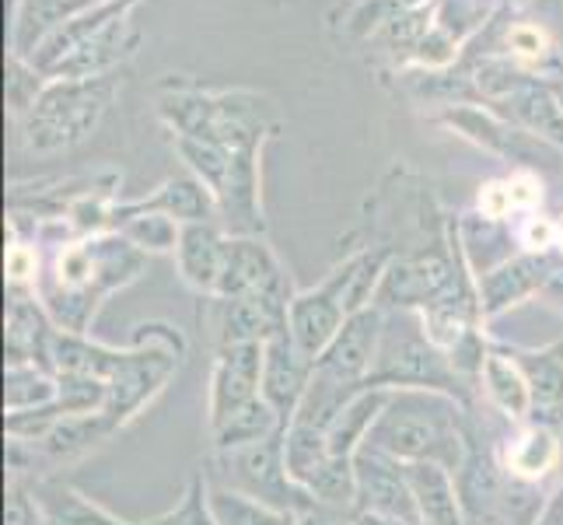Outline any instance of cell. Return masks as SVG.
<instances>
[{"instance_id": "6da1fadb", "label": "cell", "mask_w": 563, "mask_h": 525, "mask_svg": "<svg viewBox=\"0 0 563 525\" xmlns=\"http://www.w3.org/2000/svg\"><path fill=\"white\" fill-rule=\"evenodd\" d=\"M144 270V252L133 249L120 231L60 242L53 263L38 277L35 295L64 333H88L109 295L133 284Z\"/></svg>"}, {"instance_id": "7a4b0ae2", "label": "cell", "mask_w": 563, "mask_h": 525, "mask_svg": "<svg viewBox=\"0 0 563 525\" xmlns=\"http://www.w3.org/2000/svg\"><path fill=\"white\" fill-rule=\"evenodd\" d=\"M470 411L473 406L462 400L431 389H393L364 445H375L399 462H441L459 473Z\"/></svg>"}, {"instance_id": "3957f363", "label": "cell", "mask_w": 563, "mask_h": 525, "mask_svg": "<svg viewBox=\"0 0 563 525\" xmlns=\"http://www.w3.org/2000/svg\"><path fill=\"white\" fill-rule=\"evenodd\" d=\"M158 112L172 133L224 147L266 144L277 133V106L260 91H210L183 77L158 85Z\"/></svg>"}, {"instance_id": "277c9868", "label": "cell", "mask_w": 563, "mask_h": 525, "mask_svg": "<svg viewBox=\"0 0 563 525\" xmlns=\"http://www.w3.org/2000/svg\"><path fill=\"white\" fill-rule=\"evenodd\" d=\"M115 74L106 77H53L35 106L14 123V147L29 158H53L81 147L102 127L115 99Z\"/></svg>"}, {"instance_id": "5b68a950", "label": "cell", "mask_w": 563, "mask_h": 525, "mask_svg": "<svg viewBox=\"0 0 563 525\" xmlns=\"http://www.w3.org/2000/svg\"><path fill=\"white\" fill-rule=\"evenodd\" d=\"M367 385L388 389V393L393 389H431V393L476 406V389L462 382L449 354L427 337L420 313H406V308H385V326Z\"/></svg>"}, {"instance_id": "8992f818", "label": "cell", "mask_w": 563, "mask_h": 525, "mask_svg": "<svg viewBox=\"0 0 563 525\" xmlns=\"http://www.w3.org/2000/svg\"><path fill=\"white\" fill-rule=\"evenodd\" d=\"M186 337L168 322H141L133 326L130 343L115 358L112 375L106 379L109 396L102 417L112 431H123L126 424L141 417V411L162 396V389L183 368Z\"/></svg>"}, {"instance_id": "52a82bcc", "label": "cell", "mask_w": 563, "mask_h": 525, "mask_svg": "<svg viewBox=\"0 0 563 525\" xmlns=\"http://www.w3.org/2000/svg\"><path fill=\"white\" fill-rule=\"evenodd\" d=\"M284 438H287V427L266 441L245 445V449L210 452L203 462L207 483L245 494L260 504H269V508H277V512L301 515L308 504H316V497L290 480L287 459H284Z\"/></svg>"}, {"instance_id": "ba28073f", "label": "cell", "mask_w": 563, "mask_h": 525, "mask_svg": "<svg viewBox=\"0 0 563 525\" xmlns=\"http://www.w3.org/2000/svg\"><path fill=\"white\" fill-rule=\"evenodd\" d=\"M438 123L455 130L459 138H465L470 144L497 154L500 162H508L515 168H529V172H539L542 175V172H553V168L563 165V151L560 147L539 141L536 133L508 123L494 109L455 106V109H444L438 116Z\"/></svg>"}, {"instance_id": "9c48e42d", "label": "cell", "mask_w": 563, "mask_h": 525, "mask_svg": "<svg viewBox=\"0 0 563 525\" xmlns=\"http://www.w3.org/2000/svg\"><path fill=\"white\" fill-rule=\"evenodd\" d=\"M382 326H385L382 305H367L361 313H354L343 322L336 340L325 347V354L316 361V379L354 396L364 393V389H372L367 379H372V364L378 354Z\"/></svg>"}, {"instance_id": "30bf717a", "label": "cell", "mask_w": 563, "mask_h": 525, "mask_svg": "<svg viewBox=\"0 0 563 525\" xmlns=\"http://www.w3.org/2000/svg\"><path fill=\"white\" fill-rule=\"evenodd\" d=\"M295 295L260 291V295H242V298H207L210 302L207 326H210L213 350L235 343H266L269 337L290 329L287 316Z\"/></svg>"}, {"instance_id": "8fae6325", "label": "cell", "mask_w": 563, "mask_h": 525, "mask_svg": "<svg viewBox=\"0 0 563 525\" xmlns=\"http://www.w3.org/2000/svg\"><path fill=\"white\" fill-rule=\"evenodd\" d=\"M263 396V343L218 347L207 382V427H221L231 414Z\"/></svg>"}, {"instance_id": "7c38bea8", "label": "cell", "mask_w": 563, "mask_h": 525, "mask_svg": "<svg viewBox=\"0 0 563 525\" xmlns=\"http://www.w3.org/2000/svg\"><path fill=\"white\" fill-rule=\"evenodd\" d=\"M560 260V249L553 252H515L511 260L497 263L494 270L476 277V295H479V313L483 322H494L511 308L526 305L532 298H542L553 266Z\"/></svg>"}, {"instance_id": "4fadbf2b", "label": "cell", "mask_w": 563, "mask_h": 525, "mask_svg": "<svg viewBox=\"0 0 563 525\" xmlns=\"http://www.w3.org/2000/svg\"><path fill=\"white\" fill-rule=\"evenodd\" d=\"M354 477H357V508L354 512H372L382 518H393L402 525H423L417 501L406 480V466L393 456H385L375 445H364L354 459Z\"/></svg>"}, {"instance_id": "5bb4252c", "label": "cell", "mask_w": 563, "mask_h": 525, "mask_svg": "<svg viewBox=\"0 0 563 525\" xmlns=\"http://www.w3.org/2000/svg\"><path fill=\"white\" fill-rule=\"evenodd\" d=\"M218 218L228 236H266L263 144L231 147V168L218 193Z\"/></svg>"}, {"instance_id": "9a60e30c", "label": "cell", "mask_w": 563, "mask_h": 525, "mask_svg": "<svg viewBox=\"0 0 563 525\" xmlns=\"http://www.w3.org/2000/svg\"><path fill=\"white\" fill-rule=\"evenodd\" d=\"M260 291L295 295V284H290L277 252L269 249L263 236H228L224 266L213 298H242V295H260Z\"/></svg>"}, {"instance_id": "2e32d148", "label": "cell", "mask_w": 563, "mask_h": 525, "mask_svg": "<svg viewBox=\"0 0 563 525\" xmlns=\"http://www.w3.org/2000/svg\"><path fill=\"white\" fill-rule=\"evenodd\" d=\"M312 375H316V361L295 343L290 329L263 343V400L274 406L287 427L295 420L308 385H312Z\"/></svg>"}, {"instance_id": "e0dca14e", "label": "cell", "mask_w": 563, "mask_h": 525, "mask_svg": "<svg viewBox=\"0 0 563 525\" xmlns=\"http://www.w3.org/2000/svg\"><path fill=\"white\" fill-rule=\"evenodd\" d=\"M133 11L112 14L109 22H102L95 32H88L49 77H106L123 61H130L133 50H137V43H141V29H137V22H133Z\"/></svg>"}, {"instance_id": "ac0fdd59", "label": "cell", "mask_w": 563, "mask_h": 525, "mask_svg": "<svg viewBox=\"0 0 563 525\" xmlns=\"http://www.w3.org/2000/svg\"><path fill=\"white\" fill-rule=\"evenodd\" d=\"M53 337L56 322L35 291L8 287V322H4V354L8 364H38L53 372Z\"/></svg>"}, {"instance_id": "d6986e66", "label": "cell", "mask_w": 563, "mask_h": 525, "mask_svg": "<svg viewBox=\"0 0 563 525\" xmlns=\"http://www.w3.org/2000/svg\"><path fill=\"white\" fill-rule=\"evenodd\" d=\"M504 470L515 480L539 483L556 473L563 459V441L556 424L547 417H529L526 424H511L504 435Z\"/></svg>"}, {"instance_id": "ffe728a7", "label": "cell", "mask_w": 563, "mask_h": 525, "mask_svg": "<svg viewBox=\"0 0 563 525\" xmlns=\"http://www.w3.org/2000/svg\"><path fill=\"white\" fill-rule=\"evenodd\" d=\"M115 214H165L179 225H203L218 218V197L197 179V175H168L162 186H154L141 200L115 204Z\"/></svg>"}, {"instance_id": "44dd1931", "label": "cell", "mask_w": 563, "mask_h": 525, "mask_svg": "<svg viewBox=\"0 0 563 525\" xmlns=\"http://www.w3.org/2000/svg\"><path fill=\"white\" fill-rule=\"evenodd\" d=\"M490 109L497 116H504L508 123L529 130L539 141H547L563 151V102H560L553 81L526 77V81L504 95L500 102H494Z\"/></svg>"}, {"instance_id": "7402d4cb", "label": "cell", "mask_w": 563, "mask_h": 525, "mask_svg": "<svg viewBox=\"0 0 563 525\" xmlns=\"http://www.w3.org/2000/svg\"><path fill=\"white\" fill-rule=\"evenodd\" d=\"M224 245H228V231L221 221H203V225H183V236L176 245V266L186 287L197 291L200 298L218 295V281H221V266H224Z\"/></svg>"}, {"instance_id": "603a6c76", "label": "cell", "mask_w": 563, "mask_h": 525, "mask_svg": "<svg viewBox=\"0 0 563 525\" xmlns=\"http://www.w3.org/2000/svg\"><path fill=\"white\" fill-rule=\"evenodd\" d=\"M476 393L487 400V411H494L500 420H508V424H526L536 414L526 375H521L518 361L497 340L490 347L487 361H483Z\"/></svg>"}, {"instance_id": "cb8c5ba5", "label": "cell", "mask_w": 563, "mask_h": 525, "mask_svg": "<svg viewBox=\"0 0 563 525\" xmlns=\"http://www.w3.org/2000/svg\"><path fill=\"white\" fill-rule=\"evenodd\" d=\"M423 525H465L455 473L441 462H402Z\"/></svg>"}, {"instance_id": "d4e9b609", "label": "cell", "mask_w": 563, "mask_h": 525, "mask_svg": "<svg viewBox=\"0 0 563 525\" xmlns=\"http://www.w3.org/2000/svg\"><path fill=\"white\" fill-rule=\"evenodd\" d=\"M29 488L38 501V512H43V525H141L112 515L99 501H91L88 494L56 477L29 480Z\"/></svg>"}, {"instance_id": "484cf974", "label": "cell", "mask_w": 563, "mask_h": 525, "mask_svg": "<svg viewBox=\"0 0 563 525\" xmlns=\"http://www.w3.org/2000/svg\"><path fill=\"white\" fill-rule=\"evenodd\" d=\"M115 431L109 427V420L102 414H81V417H64L56 420L49 431L32 441L38 459L46 466V477H53V470H60V466L74 462L88 456L91 449H99L102 441H109Z\"/></svg>"}, {"instance_id": "4316f807", "label": "cell", "mask_w": 563, "mask_h": 525, "mask_svg": "<svg viewBox=\"0 0 563 525\" xmlns=\"http://www.w3.org/2000/svg\"><path fill=\"white\" fill-rule=\"evenodd\" d=\"M455 231H459V242H462V252H465V263L470 270L479 277L494 270L497 263L511 260L518 249V236H515V225L511 221H497V218H487V214H465L462 221H455Z\"/></svg>"}, {"instance_id": "83f0119b", "label": "cell", "mask_w": 563, "mask_h": 525, "mask_svg": "<svg viewBox=\"0 0 563 525\" xmlns=\"http://www.w3.org/2000/svg\"><path fill=\"white\" fill-rule=\"evenodd\" d=\"M500 343V340H497ZM508 354L518 361L521 375L529 382L532 393V417H547L553 420V414L563 406V358L547 343V347H518V343H500Z\"/></svg>"}, {"instance_id": "f1b7e54d", "label": "cell", "mask_w": 563, "mask_h": 525, "mask_svg": "<svg viewBox=\"0 0 563 525\" xmlns=\"http://www.w3.org/2000/svg\"><path fill=\"white\" fill-rule=\"evenodd\" d=\"M385 400H388V389H364V393H357L351 403H346L340 417L325 427L329 452L343 462H354L357 452L364 449L367 435H372L378 414L385 411Z\"/></svg>"}, {"instance_id": "f546056e", "label": "cell", "mask_w": 563, "mask_h": 525, "mask_svg": "<svg viewBox=\"0 0 563 525\" xmlns=\"http://www.w3.org/2000/svg\"><path fill=\"white\" fill-rule=\"evenodd\" d=\"M284 459H287V473L290 480L312 494V488L322 480V473L333 462H343L329 452V438L322 427H308V424H290L287 438H284Z\"/></svg>"}, {"instance_id": "4dcf8cb0", "label": "cell", "mask_w": 563, "mask_h": 525, "mask_svg": "<svg viewBox=\"0 0 563 525\" xmlns=\"http://www.w3.org/2000/svg\"><path fill=\"white\" fill-rule=\"evenodd\" d=\"M280 414L269 406L263 396L252 400L249 406H242L239 414H231L221 427L210 431V452H231V449H245V445H256L274 438L277 431H284Z\"/></svg>"}, {"instance_id": "1f68e13d", "label": "cell", "mask_w": 563, "mask_h": 525, "mask_svg": "<svg viewBox=\"0 0 563 525\" xmlns=\"http://www.w3.org/2000/svg\"><path fill=\"white\" fill-rule=\"evenodd\" d=\"M56 403V375L38 364H8L4 368V411L25 414Z\"/></svg>"}, {"instance_id": "d6a6232c", "label": "cell", "mask_w": 563, "mask_h": 525, "mask_svg": "<svg viewBox=\"0 0 563 525\" xmlns=\"http://www.w3.org/2000/svg\"><path fill=\"white\" fill-rule=\"evenodd\" d=\"M112 231L141 249L144 256H158V252H176L183 225L165 218V214H115L112 210Z\"/></svg>"}, {"instance_id": "836d02e7", "label": "cell", "mask_w": 563, "mask_h": 525, "mask_svg": "<svg viewBox=\"0 0 563 525\" xmlns=\"http://www.w3.org/2000/svg\"><path fill=\"white\" fill-rule=\"evenodd\" d=\"M172 147H176V154L183 158L186 172L197 175L213 197H218L231 168V147L200 141V138H179V133H172Z\"/></svg>"}, {"instance_id": "e575fe53", "label": "cell", "mask_w": 563, "mask_h": 525, "mask_svg": "<svg viewBox=\"0 0 563 525\" xmlns=\"http://www.w3.org/2000/svg\"><path fill=\"white\" fill-rule=\"evenodd\" d=\"M207 488H210V508L221 525H298V515H290V512H277L245 494L213 488V483H207Z\"/></svg>"}, {"instance_id": "d590c367", "label": "cell", "mask_w": 563, "mask_h": 525, "mask_svg": "<svg viewBox=\"0 0 563 525\" xmlns=\"http://www.w3.org/2000/svg\"><path fill=\"white\" fill-rule=\"evenodd\" d=\"M141 525H221L218 515L210 508V488H207V477L203 470H197L189 477L183 497L172 504L168 512H162L158 518L141 522Z\"/></svg>"}, {"instance_id": "8d00e7d4", "label": "cell", "mask_w": 563, "mask_h": 525, "mask_svg": "<svg viewBox=\"0 0 563 525\" xmlns=\"http://www.w3.org/2000/svg\"><path fill=\"white\" fill-rule=\"evenodd\" d=\"M46 85L49 81H46L43 70H35L29 61H22V56H11V64H8V112H11L14 123L35 106V99L43 95Z\"/></svg>"}, {"instance_id": "74e56055", "label": "cell", "mask_w": 563, "mask_h": 525, "mask_svg": "<svg viewBox=\"0 0 563 525\" xmlns=\"http://www.w3.org/2000/svg\"><path fill=\"white\" fill-rule=\"evenodd\" d=\"M515 236H518V249L521 252H553L556 249V218L550 214H526L518 225H515Z\"/></svg>"}, {"instance_id": "f35d334b", "label": "cell", "mask_w": 563, "mask_h": 525, "mask_svg": "<svg viewBox=\"0 0 563 525\" xmlns=\"http://www.w3.org/2000/svg\"><path fill=\"white\" fill-rule=\"evenodd\" d=\"M38 256L29 242H11L8 245V287L18 291H35L38 287Z\"/></svg>"}, {"instance_id": "ab89813d", "label": "cell", "mask_w": 563, "mask_h": 525, "mask_svg": "<svg viewBox=\"0 0 563 525\" xmlns=\"http://www.w3.org/2000/svg\"><path fill=\"white\" fill-rule=\"evenodd\" d=\"M508 53L515 61H526V64H536L542 56L550 53V39L539 25H515L508 32Z\"/></svg>"}, {"instance_id": "60d3db41", "label": "cell", "mask_w": 563, "mask_h": 525, "mask_svg": "<svg viewBox=\"0 0 563 525\" xmlns=\"http://www.w3.org/2000/svg\"><path fill=\"white\" fill-rule=\"evenodd\" d=\"M539 302H547L553 308H563V252H560V260L553 266V274L547 281V287H542V298Z\"/></svg>"}, {"instance_id": "b9f144b4", "label": "cell", "mask_w": 563, "mask_h": 525, "mask_svg": "<svg viewBox=\"0 0 563 525\" xmlns=\"http://www.w3.org/2000/svg\"><path fill=\"white\" fill-rule=\"evenodd\" d=\"M539 525H563V480L556 483L553 494H547V508H542Z\"/></svg>"}, {"instance_id": "7bdbcfd3", "label": "cell", "mask_w": 563, "mask_h": 525, "mask_svg": "<svg viewBox=\"0 0 563 525\" xmlns=\"http://www.w3.org/2000/svg\"><path fill=\"white\" fill-rule=\"evenodd\" d=\"M556 249L563 252V214H560V218H556Z\"/></svg>"}, {"instance_id": "ee69618b", "label": "cell", "mask_w": 563, "mask_h": 525, "mask_svg": "<svg viewBox=\"0 0 563 525\" xmlns=\"http://www.w3.org/2000/svg\"><path fill=\"white\" fill-rule=\"evenodd\" d=\"M553 88H556V95H560V102H563V77H553Z\"/></svg>"}, {"instance_id": "f6af8a7d", "label": "cell", "mask_w": 563, "mask_h": 525, "mask_svg": "<svg viewBox=\"0 0 563 525\" xmlns=\"http://www.w3.org/2000/svg\"><path fill=\"white\" fill-rule=\"evenodd\" d=\"M550 347H553V350H556V354H560V358H563V337H560V340H553V343H550Z\"/></svg>"}, {"instance_id": "bcb514c9", "label": "cell", "mask_w": 563, "mask_h": 525, "mask_svg": "<svg viewBox=\"0 0 563 525\" xmlns=\"http://www.w3.org/2000/svg\"><path fill=\"white\" fill-rule=\"evenodd\" d=\"M515 4H521V0H515Z\"/></svg>"}]
</instances>
